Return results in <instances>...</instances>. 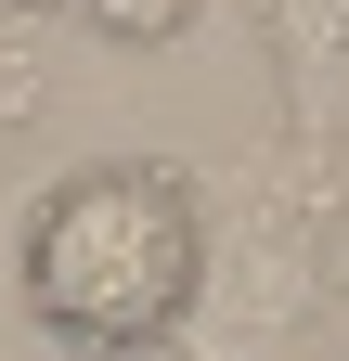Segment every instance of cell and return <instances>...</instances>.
<instances>
[{
	"label": "cell",
	"instance_id": "3957f363",
	"mask_svg": "<svg viewBox=\"0 0 349 361\" xmlns=\"http://www.w3.org/2000/svg\"><path fill=\"white\" fill-rule=\"evenodd\" d=\"M285 142H349V0H272Z\"/></svg>",
	"mask_w": 349,
	"mask_h": 361
},
{
	"label": "cell",
	"instance_id": "8992f818",
	"mask_svg": "<svg viewBox=\"0 0 349 361\" xmlns=\"http://www.w3.org/2000/svg\"><path fill=\"white\" fill-rule=\"evenodd\" d=\"M0 13H65V0H0Z\"/></svg>",
	"mask_w": 349,
	"mask_h": 361
},
{
	"label": "cell",
	"instance_id": "5b68a950",
	"mask_svg": "<svg viewBox=\"0 0 349 361\" xmlns=\"http://www.w3.org/2000/svg\"><path fill=\"white\" fill-rule=\"evenodd\" d=\"M117 52H168V39H194V0H78Z\"/></svg>",
	"mask_w": 349,
	"mask_h": 361
},
{
	"label": "cell",
	"instance_id": "6da1fadb",
	"mask_svg": "<svg viewBox=\"0 0 349 361\" xmlns=\"http://www.w3.org/2000/svg\"><path fill=\"white\" fill-rule=\"evenodd\" d=\"M207 271V180L168 155H91L26 219V323L78 361H143L182 336Z\"/></svg>",
	"mask_w": 349,
	"mask_h": 361
},
{
	"label": "cell",
	"instance_id": "277c9868",
	"mask_svg": "<svg viewBox=\"0 0 349 361\" xmlns=\"http://www.w3.org/2000/svg\"><path fill=\"white\" fill-rule=\"evenodd\" d=\"M39 13H0V168H13V142H26V116H39V90H52V65H39V39H26Z\"/></svg>",
	"mask_w": 349,
	"mask_h": 361
},
{
	"label": "cell",
	"instance_id": "7a4b0ae2",
	"mask_svg": "<svg viewBox=\"0 0 349 361\" xmlns=\"http://www.w3.org/2000/svg\"><path fill=\"white\" fill-rule=\"evenodd\" d=\"M324 194H336V155L272 142L207 207V271H194V310H182V323H207V361H324L311 348L324 297H336Z\"/></svg>",
	"mask_w": 349,
	"mask_h": 361
}]
</instances>
